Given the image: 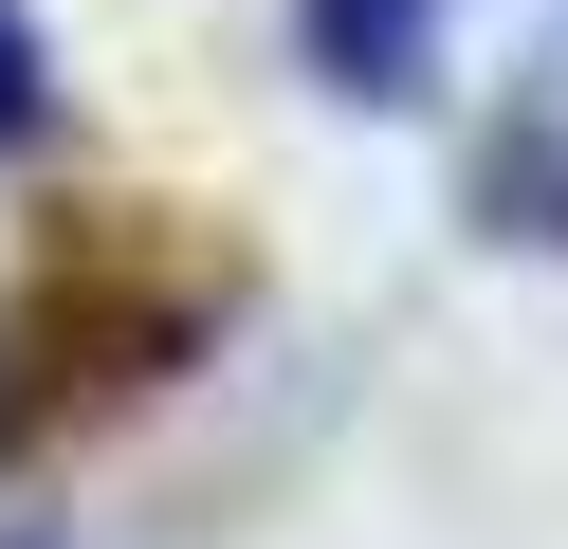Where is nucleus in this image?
<instances>
[{
    "mask_svg": "<svg viewBox=\"0 0 568 549\" xmlns=\"http://www.w3.org/2000/svg\"><path fill=\"white\" fill-rule=\"evenodd\" d=\"M312 73L348 92H458V146H477V202L568 238V0H294Z\"/></svg>",
    "mask_w": 568,
    "mask_h": 549,
    "instance_id": "obj_1",
    "label": "nucleus"
},
{
    "mask_svg": "<svg viewBox=\"0 0 568 549\" xmlns=\"http://www.w3.org/2000/svg\"><path fill=\"white\" fill-rule=\"evenodd\" d=\"M38 129V19H19V0H0V146Z\"/></svg>",
    "mask_w": 568,
    "mask_h": 549,
    "instance_id": "obj_2",
    "label": "nucleus"
}]
</instances>
